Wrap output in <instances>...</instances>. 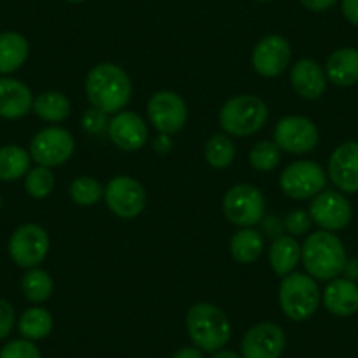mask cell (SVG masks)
I'll return each mask as SVG.
<instances>
[{
  "label": "cell",
  "mask_w": 358,
  "mask_h": 358,
  "mask_svg": "<svg viewBox=\"0 0 358 358\" xmlns=\"http://www.w3.org/2000/svg\"><path fill=\"white\" fill-rule=\"evenodd\" d=\"M85 92L92 108L120 113L132 97V81L120 65L99 64L86 76Z\"/></svg>",
  "instance_id": "obj_1"
},
{
  "label": "cell",
  "mask_w": 358,
  "mask_h": 358,
  "mask_svg": "<svg viewBox=\"0 0 358 358\" xmlns=\"http://www.w3.org/2000/svg\"><path fill=\"white\" fill-rule=\"evenodd\" d=\"M302 262L309 276L315 280H336L346 268V250L339 237L320 230L308 236L302 244Z\"/></svg>",
  "instance_id": "obj_2"
},
{
  "label": "cell",
  "mask_w": 358,
  "mask_h": 358,
  "mask_svg": "<svg viewBox=\"0 0 358 358\" xmlns=\"http://www.w3.org/2000/svg\"><path fill=\"white\" fill-rule=\"evenodd\" d=\"M187 330L195 346L208 353L222 350L232 336L225 313L209 302H199L188 309Z\"/></svg>",
  "instance_id": "obj_3"
},
{
  "label": "cell",
  "mask_w": 358,
  "mask_h": 358,
  "mask_svg": "<svg viewBox=\"0 0 358 358\" xmlns=\"http://www.w3.org/2000/svg\"><path fill=\"white\" fill-rule=\"evenodd\" d=\"M267 106L255 95H237L220 111V127L227 136L246 137L257 134L267 122Z\"/></svg>",
  "instance_id": "obj_4"
},
{
  "label": "cell",
  "mask_w": 358,
  "mask_h": 358,
  "mask_svg": "<svg viewBox=\"0 0 358 358\" xmlns=\"http://www.w3.org/2000/svg\"><path fill=\"white\" fill-rule=\"evenodd\" d=\"M280 304L285 315L294 322L311 318L320 306V288L315 278L302 273H290L280 287Z\"/></svg>",
  "instance_id": "obj_5"
},
{
  "label": "cell",
  "mask_w": 358,
  "mask_h": 358,
  "mask_svg": "<svg viewBox=\"0 0 358 358\" xmlns=\"http://www.w3.org/2000/svg\"><path fill=\"white\" fill-rule=\"evenodd\" d=\"M223 211L230 223L243 227V229H250L264 220V194L253 185H236L223 197Z\"/></svg>",
  "instance_id": "obj_6"
},
{
  "label": "cell",
  "mask_w": 358,
  "mask_h": 358,
  "mask_svg": "<svg viewBox=\"0 0 358 358\" xmlns=\"http://www.w3.org/2000/svg\"><path fill=\"white\" fill-rule=\"evenodd\" d=\"M281 190L295 201L313 199L323 192L327 185V174L322 165L313 160H301L288 165L280 178Z\"/></svg>",
  "instance_id": "obj_7"
},
{
  "label": "cell",
  "mask_w": 358,
  "mask_h": 358,
  "mask_svg": "<svg viewBox=\"0 0 358 358\" xmlns=\"http://www.w3.org/2000/svg\"><path fill=\"white\" fill-rule=\"evenodd\" d=\"M50 251V236L43 227L25 223L9 241V255L18 267L34 268L46 258Z\"/></svg>",
  "instance_id": "obj_8"
},
{
  "label": "cell",
  "mask_w": 358,
  "mask_h": 358,
  "mask_svg": "<svg viewBox=\"0 0 358 358\" xmlns=\"http://www.w3.org/2000/svg\"><path fill=\"white\" fill-rule=\"evenodd\" d=\"M108 208L123 220L139 216L146 208V192L137 179L130 176H116L104 188Z\"/></svg>",
  "instance_id": "obj_9"
},
{
  "label": "cell",
  "mask_w": 358,
  "mask_h": 358,
  "mask_svg": "<svg viewBox=\"0 0 358 358\" xmlns=\"http://www.w3.org/2000/svg\"><path fill=\"white\" fill-rule=\"evenodd\" d=\"M320 134L315 123L306 116H285L274 129V143L281 151L306 155L318 146Z\"/></svg>",
  "instance_id": "obj_10"
},
{
  "label": "cell",
  "mask_w": 358,
  "mask_h": 358,
  "mask_svg": "<svg viewBox=\"0 0 358 358\" xmlns=\"http://www.w3.org/2000/svg\"><path fill=\"white\" fill-rule=\"evenodd\" d=\"M74 153V137L62 127H48L34 136L30 155L43 167H58Z\"/></svg>",
  "instance_id": "obj_11"
},
{
  "label": "cell",
  "mask_w": 358,
  "mask_h": 358,
  "mask_svg": "<svg viewBox=\"0 0 358 358\" xmlns=\"http://www.w3.org/2000/svg\"><path fill=\"white\" fill-rule=\"evenodd\" d=\"M148 116L158 132L172 136L187 125L188 109L183 99L178 94L164 90L150 99Z\"/></svg>",
  "instance_id": "obj_12"
},
{
  "label": "cell",
  "mask_w": 358,
  "mask_h": 358,
  "mask_svg": "<svg viewBox=\"0 0 358 358\" xmlns=\"http://www.w3.org/2000/svg\"><path fill=\"white\" fill-rule=\"evenodd\" d=\"M309 216L323 230L336 232L351 222V204L343 194L334 190L320 192L316 197H313Z\"/></svg>",
  "instance_id": "obj_13"
},
{
  "label": "cell",
  "mask_w": 358,
  "mask_h": 358,
  "mask_svg": "<svg viewBox=\"0 0 358 358\" xmlns=\"http://www.w3.org/2000/svg\"><path fill=\"white\" fill-rule=\"evenodd\" d=\"M287 337L276 323L264 322L251 327L243 337L241 351L244 358H280L285 351Z\"/></svg>",
  "instance_id": "obj_14"
},
{
  "label": "cell",
  "mask_w": 358,
  "mask_h": 358,
  "mask_svg": "<svg viewBox=\"0 0 358 358\" xmlns=\"http://www.w3.org/2000/svg\"><path fill=\"white\" fill-rule=\"evenodd\" d=\"M292 58V48L281 36H267L255 46L251 64L264 78H276L283 74Z\"/></svg>",
  "instance_id": "obj_15"
},
{
  "label": "cell",
  "mask_w": 358,
  "mask_h": 358,
  "mask_svg": "<svg viewBox=\"0 0 358 358\" xmlns=\"http://www.w3.org/2000/svg\"><path fill=\"white\" fill-rule=\"evenodd\" d=\"M329 178L344 194L358 192V143L341 144L329 160Z\"/></svg>",
  "instance_id": "obj_16"
},
{
  "label": "cell",
  "mask_w": 358,
  "mask_h": 358,
  "mask_svg": "<svg viewBox=\"0 0 358 358\" xmlns=\"http://www.w3.org/2000/svg\"><path fill=\"white\" fill-rule=\"evenodd\" d=\"M109 137L123 151H137L148 143V125L132 111L116 113L108 125Z\"/></svg>",
  "instance_id": "obj_17"
},
{
  "label": "cell",
  "mask_w": 358,
  "mask_h": 358,
  "mask_svg": "<svg viewBox=\"0 0 358 358\" xmlns=\"http://www.w3.org/2000/svg\"><path fill=\"white\" fill-rule=\"evenodd\" d=\"M34 108V97L25 83L13 78H0V116L18 120Z\"/></svg>",
  "instance_id": "obj_18"
},
{
  "label": "cell",
  "mask_w": 358,
  "mask_h": 358,
  "mask_svg": "<svg viewBox=\"0 0 358 358\" xmlns=\"http://www.w3.org/2000/svg\"><path fill=\"white\" fill-rule=\"evenodd\" d=\"M292 88L299 97L306 101H316L325 94L327 88V74L315 60H299L292 67L290 72Z\"/></svg>",
  "instance_id": "obj_19"
},
{
  "label": "cell",
  "mask_w": 358,
  "mask_h": 358,
  "mask_svg": "<svg viewBox=\"0 0 358 358\" xmlns=\"http://www.w3.org/2000/svg\"><path fill=\"white\" fill-rule=\"evenodd\" d=\"M327 311L336 316H351L358 311V285L351 280H330L323 292Z\"/></svg>",
  "instance_id": "obj_20"
},
{
  "label": "cell",
  "mask_w": 358,
  "mask_h": 358,
  "mask_svg": "<svg viewBox=\"0 0 358 358\" xmlns=\"http://www.w3.org/2000/svg\"><path fill=\"white\" fill-rule=\"evenodd\" d=\"M329 81L337 86H353L358 83V50L341 48L334 51L325 65Z\"/></svg>",
  "instance_id": "obj_21"
},
{
  "label": "cell",
  "mask_w": 358,
  "mask_h": 358,
  "mask_svg": "<svg viewBox=\"0 0 358 358\" xmlns=\"http://www.w3.org/2000/svg\"><path fill=\"white\" fill-rule=\"evenodd\" d=\"M302 260V248L292 236H280L274 239L268 250V262L278 276L285 278L294 271Z\"/></svg>",
  "instance_id": "obj_22"
},
{
  "label": "cell",
  "mask_w": 358,
  "mask_h": 358,
  "mask_svg": "<svg viewBox=\"0 0 358 358\" xmlns=\"http://www.w3.org/2000/svg\"><path fill=\"white\" fill-rule=\"evenodd\" d=\"M29 43L18 32L0 34V74H11L25 64Z\"/></svg>",
  "instance_id": "obj_23"
},
{
  "label": "cell",
  "mask_w": 358,
  "mask_h": 358,
  "mask_svg": "<svg viewBox=\"0 0 358 358\" xmlns=\"http://www.w3.org/2000/svg\"><path fill=\"white\" fill-rule=\"evenodd\" d=\"M264 251V237L255 229H241L230 239V255L239 264H253Z\"/></svg>",
  "instance_id": "obj_24"
},
{
  "label": "cell",
  "mask_w": 358,
  "mask_h": 358,
  "mask_svg": "<svg viewBox=\"0 0 358 358\" xmlns=\"http://www.w3.org/2000/svg\"><path fill=\"white\" fill-rule=\"evenodd\" d=\"M20 334L27 341H39L50 336L53 330V316L44 308H30L18 322Z\"/></svg>",
  "instance_id": "obj_25"
},
{
  "label": "cell",
  "mask_w": 358,
  "mask_h": 358,
  "mask_svg": "<svg viewBox=\"0 0 358 358\" xmlns=\"http://www.w3.org/2000/svg\"><path fill=\"white\" fill-rule=\"evenodd\" d=\"M34 113L44 122H64L71 115V102L60 92H44L34 101Z\"/></svg>",
  "instance_id": "obj_26"
},
{
  "label": "cell",
  "mask_w": 358,
  "mask_h": 358,
  "mask_svg": "<svg viewBox=\"0 0 358 358\" xmlns=\"http://www.w3.org/2000/svg\"><path fill=\"white\" fill-rule=\"evenodd\" d=\"M30 167V155L20 146L0 148V179L16 181Z\"/></svg>",
  "instance_id": "obj_27"
},
{
  "label": "cell",
  "mask_w": 358,
  "mask_h": 358,
  "mask_svg": "<svg viewBox=\"0 0 358 358\" xmlns=\"http://www.w3.org/2000/svg\"><path fill=\"white\" fill-rule=\"evenodd\" d=\"M22 290L30 302L39 304V302L48 301L53 294V280L46 271L34 267L23 276Z\"/></svg>",
  "instance_id": "obj_28"
},
{
  "label": "cell",
  "mask_w": 358,
  "mask_h": 358,
  "mask_svg": "<svg viewBox=\"0 0 358 358\" xmlns=\"http://www.w3.org/2000/svg\"><path fill=\"white\" fill-rule=\"evenodd\" d=\"M236 158V146L225 134H216L206 143V160L213 169H227Z\"/></svg>",
  "instance_id": "obj_29"
},
{
  "label": "cell",
  "mask_w": 358,
  "mask_h": 358,
  "mask_svg": "<svg viewBox=\"0 0 358 358\" xmlns=\"http://www.w3.org/2000/svg\"><path fill=\"white\" fill-rule=\"evenodd\" d=\"M69 194H71V199L78 206H94L95 202L104 197V188L94 178L79 176L71 183Z\"/></svg>",
  "instance_id": "obj_30"
},
{
  "label": "cell",
  "mask_w": 358,
  "mask_h": 358,
  "mask_svg": "<svg viewBox=\"0 0 358 358\" xmlns=\"http://www.w3.org/2000/svg\"><path fill=\"white\" fill-rule=\"evenodd\" d=\"M280 151L281 150L278 148V144L273 143V141H260L250 151L251 167L260 172L273 171L281 160Z\"/></svg>",
  "instance_id": "obj_31"
},
{
  "label": "cell",
  "mask_w": 358,
  "mask_h": 358,
  "mask_svg": "<svg viewBox=\"0 0 358 358\" xmlns=\"http://www.w3.org/2000/svg\"><path fill=\"white\" fill-rule=\"evenodd\" d=\"M27 194L34 199H46L55 188V176L48 167L32 169L25 179Z\"/></svg>",
  "instance_id": "obj_32"
},
{
  "label": "cell",
  "mask_w": 358,
  "mask_h": 358,
  "mask_svg": "<svg viewBox=\"0 0 358 358\" xmlns=\"http://www.w3.org/2000/svg\"><path fill=\"white\" fill-rule=\"evenodd\" d=\"M0 358H41V353L32 341L16 339L2 348Z\"/></svg>",
  "instance_id": "obj_33"
},
{
  "label": "cell",
  "mask_w": 358,
  "mask_h": 358,
  "mask_svg": "<svg viewBox=\"0 0 358 358\" xmlns=\"http://www.w3.org/2000/svg\"><path fill=\"white\" fill-rule=\"evenodd\" d=\"M311 216L309 213L297 209V211H292L287 218L283 220V229L287 230L290 236H304L306 232H309L311 229Z\"/></svg>",
  "instance_id": "obj_34"
},
{
  "label": "cell",
  "mask_w": 358,
  "mask_h": 358,
  "mask_svg": "<svg viewBox=\"0 0 358 358\" xmlns=\"http://www.w3.org/2000/svg\"><path fill=\"white\" fill-rule=\"evenodd\" d=\"M83 129L86 130L88 134H101L102 130L108 129L109 122H108V115L101 109H88V111L83 115Z\"/></svg>",
  "instance_id": "obj_35"
},
{
  "label": "cell",
  "mask_w": 358,
  "mask_h": 358,
  "mask_svg": "<svg viewBox=\"0 0 358 358\" xmlns=\"http://www.w3.org/2000/svg\"><path fill=\"white\" fill-rule=\"evenodd\" d=\"M15 327V309L8 301L0 299V339H6Z\"/></svg>",
  "instance_id": "obj_36"
},
{
  "label": "cell",
  "mask_w": 358,
  "mask_h": 358,
  "mask_svg": "<svg viewBox=\"0 0 358 358\" xmlns=\"http://www.w3.org/2000/svg\"><path fill=\"white\" fill-rule=\"evenodd\" d=\"M343 15L351 25L358 27V0H343Z\"/></svg>",
  "instance_id": "obj_37"
},
{
  "label": "cell",
  "mask_w": 358,
  "mask_h": 358,
  "mask_svg": "<svg viewBox=\"0 0 358 358\" xmlns=\"http://www.w3.org/2000/svg\"><path fill=\"white\" fill-rule=\"evenodd\" d=\"M301 2L304 8H308L309 11H315V13L325 11V9L332 8L334 4H337V0H301Z\"/></svg>",
  "instance_id": "obj_38"
},
{
  "label": "cell",
  "mask_w": 358,
  "mask_h": 358,
  "mask_svg": "<svg viewBox=\"0 0 358 358\" xmlns=\"http://www.w3.org/2000/svg\"><path fill=\"white\" fill-rule=\"evenodd\" d=\"M172 358H204V353H202V350H199L197 346H187L181 348L179 351H176Z\"/></svg>",
  "instance_id": "obj_39"
},
{
  "label": "cell",
  "mask_w": 358,
  "mask_h": 358,
  "mask_svg": "<svg viewBox=\"0 0 358 358\" xmlns=\"http://www.w3.org/2000/svg\"><path fill=\"white\" fill-rule=\"evenodd\" d=\"M174 148V144H172L171 137L165 136V134H162V136L157 137V141H155V150L158 151V153H169V151Z\"/></svg>",
  "instance_id": "obj_40"
},
{
  "label": "cell",
  "mask_w": 358,
  "mask_h": 358,
  "mask_svg": "<svg viewBox=\"0 0 358 358\" xmlns=\"http://www.w3.org/2000/svg\"><path fill=\"white\" fill-rule=\"evenodd\" d=\"M211 358H241V357L237 353H234V351L218 350V351H215V355H213Z\"/></svg>",
  "instance_id": "obj_41"
},
{
  "label": "cell",
  "mask_w": 358,
  "mask_h": 358,
  "mask_svg": "<svg viewBox=\"0 0 358 358\" xmlns=\"http://www.w3.org/2000/svg\"><path fill=\"white\" fill-rule=\"evenodd\" d=\"M69 2H74V4H78V2H85V0H69Z\"/></svg>",
  "instance_id": "obj_42"
},
{
  "label": "cell",
  "mask_w": 358,
  "mask_h": 358,
  "mask_svg": "<svg viewBox=\"0 0 358 358\" xmlns=\"http://www.w3.org/2000/svg\"><path fill=\"white\" fill-rule=\"evenodd\" d=\"M258 2H268V0H258Z\"/></svg>",
  "instance_id": "obj_43"
},
{
  "label": "cell",
  "mask_w": 358,
  "mask_h": 358,
  "mask_svg": "<svg viewBox=\"0 0 358 358\" xmlns=\"http://www.w3.org/2000/svg\"><path fill=\"white\" fill-rule=\"evenodd\" d=\"M0 208H2V199H0Z\"/></svg>",
  "instance_id": "obj_44"
}]
</instances>
